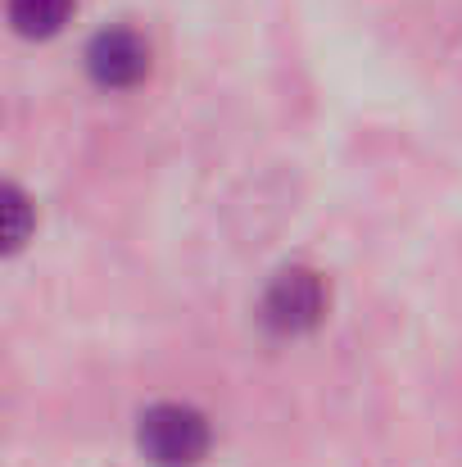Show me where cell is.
<instances>
[{
	"instance_id": "1",
	"label": "cell",
	"mask_w": 462,
	"mask_h": 467,
	"mask_svg": "<svg viewBox=\"0 0 462 467\" xmlns=\"http://www.w3.org/2000/svg\"><path fill=\"white\" fill-rule=\"evenodd\" d=\"M137 441L154 467H195L209 454V422L186 404H154L137 427Z\"/></svg>"
},
{
	"instance_id": "2",
	"label": "cell",
	"mask_w": 462,
	"mask_h": 467,
	"mask_svg": "<svg viewBox=\"0 0 462 467\" xmlns=\"http://www.w3.org/2000/svg\"><path fill=\"white\" fill-rule=\"evenodd\" d=\"M322 309H326V291H322V277L308 268H286L263 296V322L282 336L308 331L322 317Z\"/></svg>"
},
{
	"instance_id": "3",
	"label": "cell",
	"mask_w": 462,
	"mask_h": 467,
	"mask_svg": "<svg viewBox=\"0 0 462 467\" xmlns=\"http://www.w3.org/2000/svg\"><path fill=\"white\" fill-rule=\"evenodd\" d=\"M87 68L100 87L109 91H128L150 73V46L132 32V27H105L91 50H87Z\"/></svg>"
},
{
	"instance_id": "4",
	"label": "cell",
	"mask_w": 462,
	"mask_h": 467,
	"mask_svg": "<svg viewBox=\"0 0 462 467\" xmlns=\"http://www.w3.org/2000/svg\"><path fill=\"white\" fill-rule=\"evenodd\" d=\"M77 0H9V23L23 36H55Z\"/></svg>"
}]
</instances>
